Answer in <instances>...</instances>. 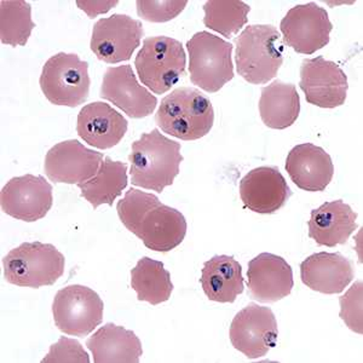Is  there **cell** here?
Listing matches in <instances>:
<instances>
[{
    "label": "cell",
    "mask_w": 363,
    "mask_h": 363,
    "mask_svg": "<svg viewBox=\"0 0 363 363\" xmlns=\"http://www.w3.org/2000/svg\"><path fill=\"white\" fill-rule=\"evenodd\" d=\"M200 284L210 301L234 303L244 292L242 268L234 257L215 256L203 264Z\"/></svg>",
    "instance_id": "cb8c5ba5"
},
{
    "label": "cell",
    "mask_w": 363,
    "mask_h": 363,
    "mask_svg": "<svg viewBox=\"0 0 363 363\" xmlns=\"http://www.w3.org/2000/svg\"><path fill=\"white\" fill-rule=\"evenodd\" d=\"M145 29L140 21L114 13L96 22L91 37V50L99 61L116 65L128 61L140 45Z\"/></svg>",
    "instance_id": "8fae6325"
},
{
    "label": "cell",
    "mask_w": 363,
    "mask_h": 363,
    "mask_svg": "<svg viewBox=\"0 0 363 363\" xmlns=\"http://www.w3.org/2000/svg\"><path fill=\"white\" fill-rule=\"evenodd\" d=\"M229 337L233 347L246 357L260 359L277 345V318L270 308L251 303L235 315Z\"/></svg>",
    "instance_id": "30bf717a"
},
{
    "label": "cell",
    "mask_w": 363,
    "mask_h": 363,
    "mask_svg": "<svg viewBox=\"0 0 363 363\" xmlns=\"http://www.w3.org/2000/svg\"><path fill=\"white\" fill-rule=\"evenodd\" d=\"M86 347L95 363H138L142 342L133 330L107 323L87 339Z\"/></svg>",
    "instance_id": "603a6c76"
},
{
    "label": "cell",
    "mask_w": 363,
    "mask_h": 363,
    "mask_svg": "<svg viewBox=\"0 0 363 363\" xmlns=\"http://www.w3.org/2000/svg\"><path fill=\"white\" fill-rule=\"evenodd\" d=\"M40 89L55 106L75 108L85 104L90 95L89 63L77 54L58 52L43 67Z\"/></svg>",
    "instance_id": "ba28073f"
},
{
    "label": "cell",
    "mask_w": 363,
    "mask_h": 363,
    "mask_svg": "<svg viewBox=\"0 0 363 363\" xmlns=\"http://www.w3.org/2000/svg\"><path fill=\"white\" fill-rule=\"evenodd\" d=\"M128 160L131 162L130 174L133 186L161 194L166 186L174 184L183 155L178 142L154 128L133 142Z\"/></svg>",
    "instance_id": "7a4b0ae2"
},
{
    "label": "cell",
    "mask_w": 363,
    "mask_h": 363,
    "mask_svg": "<svg viewBox=\"0 0 363 363\" xmlns=\"http://www.w3.org/2000/svg\"><path fill=\"white\" fill-rule=\"evenodd\" d=\"M104 304L94 289L70 285L60 289L52 303L55 325L65 335L84 338L104 321Z\"/></svg>",
    "instance_id": "9c48e42d"
},
{
    "label": "cell",
    "mask_w": 363,
    "mask_h": 363,
    "mask_svg": "<svg viewBox=\"0 0 363 363\" xmlns=\"http://www.w3.org/2000/svg\"><path fill=\"white\" fill-rule=\"evenodd\" d=\"M155 121L164 133L178 140H200L213 126L215 109L201 91L178 87L161 101Z\"/></svg>",
    "instance_id": "277c9868"
},
{
    "label": "cell",
    "mask_w": 363,
    "mask_h": 363,
    "mask_svg": "<svg viewBox=\"0 0 363 363\" xmlns=\"http://www.w3.org/2000/svg\"><path fill=\"white\" fill-rule=\"evenodd\" d=\"M285 169L298 188L311 193L326 189L335 174L330 154L313 143L296 145L286 159Z\"/></svg>",
    "instance_id": "ffe728a7"
},
{
    "label": "cell",
    "mask_w": 363,
    "mask_h": 363,
    "mask_svg": "<svg viewBox=\"0 0 363 363\" xmlns=\"http://www.w3.org/2000/svg\"><path fill=\"white\" fill-rule=\"evenodd\" d=\"M99 96L133 119L147 118L157 106V96L138 83L133 67L128 65L107 68Z\"/></svg>",
    "instance_id": "2e32d148"
},
{
    "label": "cell",
    "mask_w": 363,
    "mask_h": 363,
    "mask_svg": "<svg viewBox=\"0 0 363 363\" xmlns=\"http://www.w3.org/2000/svg\"><path fill=\"white\" fill-rule=\"evenodd\" d=\"M43 363H89L90 357L83 345L75 339L61 337L50 347Z\"/></svg>",
    "instance_id": "1f68e13d"
},
{
    "label": "cell",
    "mask_w": 363,
    "mask_h": 363,
    "mask_svg": "<svg viewBox=\"0 0 363 363\" xmlns=\"http://www.w3.org/2000/svg\"><path fill=\"white\" fill-rule=\"evenodd\" d=\"M128 169L126 162L104 157L95 177L79 183L82 198L89 201L95 210L101 205L112 206L114 200L123 194L128 186Z\"/></svg>",
    "instance_id": "484cf974"
},
{
    "label": "cell",
    "mask_w": 363,
    "mask_h": 363,
    "mask_svg": "<svg viewBox=\"0 0 363 363\" xmlns=\"http://www.w3.org/2000/svg\"><path fill=\"white\" fill-rule=\"evenodd\" d=\"M304 285L323 294H342L354 280V265L340 253L320 252L308 257L301 264Z\"/></svg>",
    "instance_id": "44dd1931"
},
{
    "label": "cell",
    "mask_w": 363,
    "mask_h": 363,
    "mask_svg": "<svg viewBox=\"0 0 363 363\" xmlns=\"http://www.w3.org/2000/svg\"><path fill=\"white\" fill-rule=\"evenodd\" d=\"M285 44L301 55H313L328 45L333 25L325 9L315 3L291 9L280 23Z\"/></svg>",
    "instance_id": "7c38bea8"
},
{
    "label": "cell",
    "mask_w": 363,
    "mask_h": 363,
    "mask_svg": "<svg viewBox=\"0 0 363 363\" xmlns=\"http://www.w3.org/2000/svg\"><path fill=\"white\" fill-rule=\"evenodd\" d=\"M131 287L140 301H148L152 306H159L169 301L174 284L171 274L159 260L143 257L131 270Z\"/></svg>",
    "instance_id": "4316f807"
},
{
    "label": "cell",
    "mask_w": 363,
    "mask_h": 363,
    "mask_svg": "<svg viewBox=\"0 0 363 363\" xmlns=\"http://www.w3.org/2000/svg\"><path fill=\"white\" fill-rule=\"evenodd\" d=\"M234 43L236 70L247 83L263 85L277 77L284 63L285 51L277 27L248 26Z\"/></svg>",
    "instance_id": "3957f363"
},
{
    "label": "cell",
    "mask_w": 363,
    "mask_h": 363,
    "mask_svg": "<svg viewBox=\"0 0 363 363\" xmlns=\"http://www.w3.org/2000/svg\"><path fill=\"white\" fill-rule=\"evenodd\" d=\"M135 66L143 85L155 95H162L186 75V51L174 38H147L137 54Z\"/></svg>",
    "instance_id": "8992f818"
},
{
    "label": "cell",
    "mask_w": 363,
    "mask_h": 363,
    "mask_svg": "<svg viewBox=\"0 0 363 363\" xmlns=\"http://www.w3.org/2000/svg\"><path fill=\"white\" fill-rule=\"evenodd\" d=\"M190 82L206 92H218L234 79L233 44L203 30L186 43Z\"/></svg>",
    "instance_id": "52a82bcc"
},
{
    "label": "cell",
    "mask_w": 363,
    "mask_h": 363,
    "mask_svg": "<svg viewBox=\"0 0 363 363\" xmlns=\"http://www.w3.org/2000/svg\"><path fill=\"white\" fill-rule=\"evenodd\" d=\"M116 211L125 228L152 251H172L186 238L184 216L161 203L157 195L131 188L116 205Z\"/></svg>",
    "instance_id": "6da1fadb"
},
{
    "label": "cell",
    "mask_w": 363,
    "mask_h": 363,
    "mask_svg": "<svg viewBox=\"0 0 363 363\" xmlns=\"http://www.w3.org/2000/svg\"><path fill=\"white\" fill-rule=\"evenodd\" d=\"M66 258L54 245L23 242L3 258L5 280L28 289L52 286L65 272Z\"/></svg>",
    "instance_id": "5b68a950"
},
{
    "label": "cell",
    "mask_w": 363,
    "mask_h": 363,
    "mask_svg": "<svg viewBox=\"0 0 363 363\" xmlns=\"http://www.w3.org/2000/svg\"><path fill=\"white\" fill-rule=\"evenodd\" d=\"M186 0H138L136 3L137 13L145 21L162 23L176 18L186 9Z\"/></svg>",
    "instance_id": "4dcf8cb0"
},
{
    "label": "cell",
    "mask_w": 363,
    "mask_h": 363,
    "mask_svg": "<svg viewBox=\"0 0 363 363\" xmlns=\"http://www.w3.org/2000/svg\"><path fill=\"white\" fill-rule=\"evenodd\" d=\"M248 289L252 299L275 303L287 297L294 289V270L282 257L260 253L248 263Z\"/></svg>",
    "instance_id": "ac0fdd59"
},
{
    "label": "cell",
    "mask_w": 363,
    "mask_h": 363,
    "mask_svg": "<svg viewBox=\"0 0 363 363\" xmlns=\"http://www.w3.org/2000/svg\"><path fill=\"white\" fill-rule=\"evenodd\" d=\"M35 27L32 6L25 0L0 1V40L5 45L25 46Z\"/></svg>",
    "instance_id": "83f0119b"
},
{
    "label": "cell",
    "mask_w": 363,
    "mask_h": 363,
    "mask_svg": "<svg viewBox=\"0 0 363 363\" xmlns=\"http://www.w3.org/2000/svg\"><path fill=\"white\" fill-rule=\"evenodd\" d=\"M203 25L207 28L231 38L248 22L250 5L240 0H210L203 5Z\"/></svg>",
    "instance_id": "f1b7e54d"
},
{
    "label": "cell",
    "mask_w": 363,
    "mask_h": 363,
    "mask_svg": "<svg viewBox=\"0 0 363 363\" xmlns=\"http://www.w3.org/2000/svg\"><path fill=\"white\" fill-rule=\"evenodd\" d=\"M104 160V154L86 148L79 140H68L50 149L44 169L50 181L78 186L95 177Z\"/></svg>",
    "instance_id": "9a60e30c"
},
{
    "label": "cell",
    "mask_w": 363,
    "mask_h": 363,
    "mask_svg": "<svg viewBox=\"0 0 363 363\" xmlns=\"http://www.w3.org/2000/svg\"><path fill=\"white\" fill-rule=\"evenodd\" d=\"M357 213L342 200L325 203L311 211L309 236L316 244L327 247L347 242L356 230Z\"/></svg>",
    "instance_id": "7402d4cb"
},
{
    "label": "cell",
    "mask_w": 363,
    "mask_h": 363,
    "mask_svg": "<svg viewBox=\"0 0 363 363\" xmlns=\"http://www.w3.org/2000/svg\"><path fill=\"white\" fill-rule=\"evenodd\" d=\"M128 128L124 116L99 101L86 104L78 114L79 137L97 149H111L119 145L128 133Z\"/></svg>",
    "instance_id": "d6986e66"
},
{
    "label": "cell",
    "mask_w": 363,
    "mask_h": 363,
    "mask_svg": "<svg viewBox=\"0 0 363 363\" xmlns=\"http://www.w3.org/2000/svg\"><path fill=\"white\" fill-rule=\"evenodd\" d=\"M119 4L118 0L114 1H77L79 9L89 15L90 18H95L99 13H108L111 9Z\"/></svg>",
    "instance_id": "d6a6232c"
},
{
    "label": "cell",
    "mask_w": 363,
    "mask_h": 363,
    "mask_svg": "<svg viewBox=\"0 0 363 363\" xmlns=\"http://www.w3.org/2000/svg\"><path fill=\"white\" fill-rule=\"evenodd\" d=\"M299 86L306 94L308 104L328 109L345 104L349 90L344 70L322 56L306 58L301 62Z\"/></svg>",
    "instance_id": "5bb4252c"
},
{
    "label": "cell",
    "mask_w": 363,
    "mask_h": 363,
    "mask_svg": "<svg viewBox=\"0 0 363 363\" xmlns=\"http://www.w3.org/2000/svg\"><path fill=\"white\" fill-rule=\"evenodd\" d=\"M301 113V97L294 84L275 80L262 89L259 114L265 126L285 130L297 121Z\"/></svg>",
    "instance_id": "d4e9b609"
},
{
    "label": "cell",
    "mask_w": 363,
    "mask_h": 363,
    "mask_svg": "<svg viewBox=\"0 0 363 363\" xmlns=\"http://www.w3.org/2000/svg\"><path fill=\"white\" fill-rule=\"evenodd\" d=\"M52 203V186L43 176L11 178L0 193V206L5 215L28 223L44 218Z\"/></svg>",
    "instance_id": "4fadbf2b"
},
{
    "label": "cell",
    "mask_w": 363,
    "mask_h": 363,
    "mask_svg": "<svg viewBox=\"0 0 363 363\" xmlns=\"http://www.w3.org/2000/svg\"><path fill=\"white\" fill-rule=\"evenodd\" d=\"M240 196L248 210L272 215L285 206L292 191L280 169L275 166H262L241 179Z\"/></svg>",
    "instance_id": "e0dca14e"
},
{
    "label": "cell",
    "mask_w": 363,
    "mask_h": 363,
    "mask_svg": "<svg viewBox=\"0 0 363 363\" xmlns=\"http://www.w3.org/2000/svg\"><path fill=\"white\" fill-rule=\"evenodd\" d=\"M363 284L357 281L342 297L339 298L340 314L342 321L355 333H363Z\"/></svg>",
    "instance_id": "f546056e"
}]
</instances>
